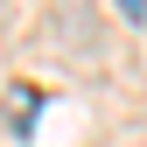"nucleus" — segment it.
<instances>
[{
    "instance_id": "f257e3e1",
    "label": "nucleus",
    "mask_w": 147,
    "mask_h": 147,
    "mask_svg": "<svg viewBox=\"0 0 147 147\" xmlns=\"http://www.w3.org/2000/svg\"><path fill=\"white\" fill-rule=\"evenodd\" d=\"M112 7L126 14V21H147V0H112Z\"/></svg>"
}]
</instances>
